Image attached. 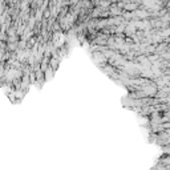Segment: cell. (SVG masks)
Returning a JSON list of instances; mask_svg holds the SVG:
<instances>
[{"instance_id":"obj_1","label":"cell","mask_w":170,"mask_h":170,"mask_svg":"<svg viewBox=\"0 0 170 170\" xmlns=\"http://www.w3.org/2000/svg\"><path fill=\"white\" fill-rule=\"evenodd\" d=\"M59 64H60V60H59L57 57H52V56L49 57V66H51L53 71H56L59 68Z\"/></svg>"},{"instance_id":"obj_3","label":"cell","mask_w":170,"mask_h":170,"mask_svg":"<svg viewBox=\"0 0 170 170\" xmlns=\"http://www.w3.org/2000/svg\"><path fill=\"white\" fill-rule=\"evenodd\" d=\"M18 41H8V43H7V51H9V52H15V51L18 49Z\"/></svg>"},{"instance_id":"obj_2","label":"cell","mask_w":170,"mask_h":170,"mask_svg":"<svg viewBox=\"0 0 170 170\" xmlns=\"http://www.w3.org/2000/svg\"><path fill=\"white\" fill-rule=\"evenodd\" d=\"M53 72H55V71H53L51 66H48V68L44 71V81H49V80H51V78L53 77Z\"/></svg>"}]
</instances>
